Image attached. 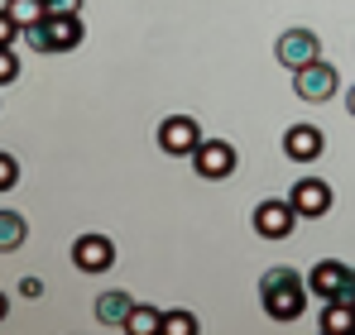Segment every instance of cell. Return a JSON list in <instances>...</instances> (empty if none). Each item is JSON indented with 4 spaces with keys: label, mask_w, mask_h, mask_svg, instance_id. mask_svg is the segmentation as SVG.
I'll return each instance as SVG.
<instances>
[{
    "label": "cell",
    "mask_w": 355,
    "mask_h": 335,
    "mask_svg": "<svg viewBox=\"0 0 355 335\" xmlns=\"http://www.w3.org/2000/svg\"><path fill=\"white\" fill-rule=\"evenodd\" d=\"M192 168H197V177L221 182V177L236 172V149H231L226 139H202V144L192 149Z\"/></svg>",
    "instance_id": "obj_5"
},
{
    "label": "cell",
    "mask_w": 355,
    "mask_h": 335,
    "mask_svg": "<svg viewBox=\"0 0 355 335\" xmlns=\"http://www.w3.org/2000/svg\"><path fill=\"white\" fill-rule=\"evenodd\" d=\"M19 77V62H15V48H0V87Z\"/></svg>",
    "instance_id": "obj_20"
},
{
    "label": "cell",
    "mask_w": 355,
    "mask_h": 335,
    "mask_svg": "<svg viewBox=\"0 0 355 335\" xmlns=\"http://www.w3.org/2000/svg\"><path fill=\"white\" fill-rule=\"evenodd\" d=\"M274 57H279L288 72H297V67H307V62L322 57V39H317L312 29H284L279 44H274Z\"/></svg>",
    "instance_id": "obj_4"
},
{
    "label": "cell",
    "mask_w": 355,
    "mask_h": 335,
    "mask_svg": "<svg viewBox=\"0 0 355 335\" xmlns=\"http://www.w3.org/2000/svg\"><path fill=\"white\" fill-rule=\"evenodd\" d=\"M19 292H24V297H44V282H39V278H24V282H19Z\"/></svg>",
    "instance_id": "obj_23"
},
{
    "label": "cell",
    "mask_w": 355,
    "mask_h": 335,
    "mask_svg": "<svg viewBox=\"0 0 355 335\" xmlns=\"http://www.w3.org/2000/svg\"><path fill=\"white\" fill-rule=\"evenodd\" d=\"M15 34H19V24L10 19V10H0V48H15Z\"/></svg>",
    "instance_id": "obj_21"
},
{
    "label": "cell",
    "mask_w": 355,
    "mask_h": 335,
    "mask_svg": "<svg viewBox=\"0 0 355 335\" xmlns=\"http://www.w3.org/2000/svg\"><path fill=\"white\" fill-rule=\"evenodd\" d=\"M322 331H331V335L355 331V302H327L322 307Z\"/></svg>",
    "instance_id": "obj_13"
},
{
    "label": "cell",
    "mask_w": 355,
    "mask_h": 335,
    "mask_svg": "<svg viewBox=\"0 0 355 335\" xmlns=\"http://www.w3.org/2000/svg\"><path fill=\"white\" fill-rule=\"evenodd\" d=\"M297 221H302V216L293 211V201H259V206H254V230H259L264 239H288Z\"/></svg>",
    "instance_id": "obj_8"
},
{
    "label": "cell",
    "mask_w": 355,
    "mask_h": 335,
    "mask_svg": "<svg viewBox=\"0 0 355 335\" xmlns=\"http://www.w3.org/2000/svg\"><path fill=\"white\" fill-rule=\"evenodd\" d=\"M125 331H130V335L164 331V311H159V307H135V311H130V321H125Z\"/></svg>",
    "instance_id": "obj_15"
},
{
    "label": "cell",
    "mask_w": 355,
    "mask_h": 335,
    "mask_svg": "<svg viewBox=\"0 0 355 335\" xmlns=\"http://www.w3.org/2000/svg\"><path fill=\"white\" fill-rule=\"evenodd\" d=\"M346 106H351V115H355V87H351V91H346Z\"/></svg>",
    "instance_id": "obj_24"
},
{
    "label": "cell",
    "mask_w": 355,
    "mask_h": 335,
    "mask_svg": "<svg viewBox=\"0 0 355 335\" xmlns=\"http://www.w3.org/2000/svg\"><path fill=\"white\" fill-rule=\"evenodd\" d=\"M130 311H135V302H130L125 287H111V292L96 297V321H101V326H125Z\"/></svg>",
    "instance_id": "obj_12"
},
{
    "label": "cell",
    "mask_w": 355,
    "mask_h": 335,
    "mask_svg": "<svg viewBox=\"0 0 355 335\" xmlns=\"http://www.w3.org/2000/svg\"><path fill=\"white\" fill-rule=\"evenodd\" d=\"M5 10H10V19H15L19 29H29V24L49 19V5H44V0H10Z\"/></svg>",
    "instance_id": "obj_16"
},
{
    "label": "cell",
    "mask_w": 355,
    "mask_h": 335,
    "mask_svg": "<svg viewBox=\"0 0 355 335\" xmlns=\"http://www.w3.org/2000/svg\"><path fill=\"white\" fill-rule=\"evenodd\" d=\"M164 331L168 335H192L197 331V316H192V311H164Z\"/></svg>",
    "instance_id": "obj_17"
},
{
    "label": "cell",
    "mask_w": 355,
    "mask_h": 335,
    "mask_svg": "<svg viewBox=\"0 0 355 335\" xmlns=\"http://www.w3.org/2000/svg\"><path fill=\"white\" fill-rule=\"evenodd\" d=\"M288 201H293V211L302 221H322V216L331 211V187H327L322 177H297Z\"/></svg>",
    "instance_id": "obj_7"
},
{
    "label": "cell",
    "mask_w": 355,
    "mask_h": 335,
    "mask_svg": "<svg viewBox=\"0 0 355 335\" xmlns=\"http://www.w3.org/2000/svg\"><path fill=\"white\" fill-rule=\"evenodd\" d=\"M24 235H29V225L19 211H0V254H15L24 244Z\"/></svg>",
    "instance_id": "obj_14"
},
{
    "label": "cell",
    "mask_w": 355,
    "mask_h": 335,
    "mask_svg": "<svg viewBox=\"0 0 355 335\" xmlns=\"http://www.w3.org/2000/svg\"><path fill=\"white\" fill-rule=\"evenodd\" d=\"M259 297H264V311H269L274 321H297L302 307H307V282H302L297 269L279 264V269H269V273L259 278Z\"/></svg>",
    "instance_id": "obj_1"
},
{
    "label": "cell",
    "mask_w": 355,
    "mask_h": 335,
    "mask_svg": "<svg viewBox=\"0 0 355 335\" xmlns=\"http://www.w3.org/2000/svg\"><path fill=\"white\" fill-rule=\"evenodd\" d=\"M197 144H202V129H197L192 115H168V120L159 125V149H164V154H173V159H192Z\"/></svg>",
    "instance_id": "obj_6"
},
{
    "label": "cell",
    "mask_w": 355,
    "mask_h": 335,
    "mask_svg": "<svg viewBox=\"0 0 355 335\" xmlns=\"http://www.w3.org/2000/svg\"><path fill=\"white\" fill-rule=\"evenodd\" d=\"M322 149H327V134H322L317 125H288V134H284V154H288L293 163H317Z\"/></svg>",
    "instance_id": "obj_10"
},
{
    "label": "cell",
    "mask_w": 355,
    "mask_h": 335,
    "mask_svg": "<svg viewBox=\"0 0 355 335\" xmlns=\"http://www.w3.org/2000/svg\"><path fill=\"white\" fill-rule=\"evenodd\" d=\"M293 91L297 101H307V106H322V101H331L336 96V67L331 62H307V67H297L293 72Z\"/></svg>",
    "instance_id": "obj_2"
},
{
    "label": "cell",
    "mask_w": 355,
    "mask_h": 335,
    "mask_svg": "<svg viewBox=\"0 0 355 335\" xmlns=\"http://www.w3.org/2000/svg\"><path fill=\"white\" fill-rule=\"evenodd\" d=\"M72 264H77L82 273H106V269L116 264V244H111L106 235H82V239L72 244Z\"/></svg>",
    "instance_id": "obj_9"
},
{
    "label": "cell",
    "mask_w": 355,
    "mask_h": 335,
    "mask_svg": "<svg viewBox=\"0 0 355 335\" xmlns=\"http://www.w3.org/2000/svg\"><path fill=\"white\" fill-rule=\"evenodd\" d=\"M49 5V15H77L82 10V0H44Z\"/></svg>",
    "instance_id": "obj_22"
},
{
    "label": "cell",
    "mask_w": 355,
    "mask_h": 335,
    "mask_svg": "<svg viewBox=\"0 0 355 335\" xmlns=\"http://www.w3.org/2000/svg\"><path fill=\"white\" fill-rule=\"evenodd\" d=\"M19 39H24L29 48H39V53H49V19H39V24H29V29H19Z\"/></svg>",
    "instance_id": "obj_18"
},
{
    "label": "cell",
    "mask_w": 355,
    "mask_h": 335,
    "mask_svg": "<svg viewBox=\"0 0 355 335\" xmlns=\"http://www.w3.org/2000/svg\"><path fill=\"white\" fill-rule=\"evenodd\" d=\"M82 44V19L77 15H49V53H67Z\"/></svg>",
    "instance_id": "obj_11"
},
{
    "label": "cell",
    "mask_w": 355,
    "mask_h": 335,
    "mask_svg": "<svg viewBox=\"0 0 355 335\" xmlns=\"http://www.w3.org/2000/svg\"><path fill=\"white\" fill-rule=\"evenodd\" d=\"M5 311H10V302H5V292H0V321H5Z\"/></svg>",
    "instance_id": "obj_25"
},
{
    "label": "cell",
    "mask_w": 355,
    "mask_h": 335,
    "mask_svg": "<svg viewBox=\"0 0 355 335\" xmlns=\"http://www.w3.org/2000/svg\"><path fill=\"white\" fill-rule=\"evenodd\" d=\"M351 302H355V292H351Z\"/></svg>",
    "instance_id": "obj_26"
},
{
    "label": "cell",
    "mask_w": 355,
    "mask_h": 335,
    "mask_svg": "<svg viewBox=\"0 0 355 335\" xmlns=\"http://www.w3.org/2000/svg\"><path fill=\"white\" fill-rule=\"evenodd\" d=\"M307 287L322 297V302H351L355 292V273L346 264H336V259H322L312 273H307Z\"/></svg>",
    "instance_id": "obj_3"
},
{
    "label": "cell",
    "mask_w": 355,
    "mask_h": 335,
    "mask_svg": "<svg viewBox=\"0 0 355 335\" xmlns=\"http://www.w3.org/2000/svg\"><path fill=\"white\" fill-rule=\"evenodd\" d=\"M15 182H19V163H15V159L0 149V192H10Z\"/></svg>",
    "instance_id": "obj_19"
}]
</instances>
